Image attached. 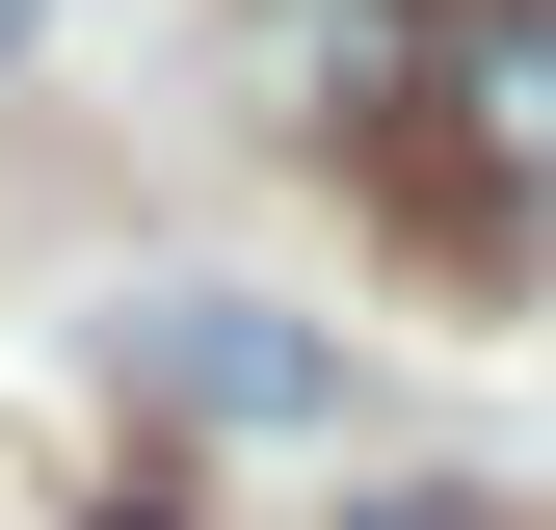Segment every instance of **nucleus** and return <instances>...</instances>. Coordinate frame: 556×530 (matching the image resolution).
Segmentation results:
<instances>
[{"instance_id": "obj_1", "label": "nucleus", "mask_w": 556, "mask_h": 530, "mask_svg": "<svg viewBox=\"0 0 556 530\" xmlns=\"http://www.w3.org/2000/svg\"><path fill=\"white\" fill-rule=\"evenodd\" d=\"M371 213L451 292H556V0H425V80L371 132Z\"/></svg>"}, {"instance_id": "obj_2", "label": "nucleus", "mask_w": 556, "mask_h": 530, "mask_svg": "<svg viewBox=\"0 0 556 530\" xmlns=\"http://www.w3.org/2000/svg\"><path fill=\"white\" fill-rule=\"evenodd\" d=\"M132 398L160 425H344V345L318 318H239V292H132Z\"/></svg>"}, {"instance_id": "obj_3", "label": "nucleus", "mask_w": 556, "mask_h": 530, "mask_svg": "<svg viewBox=\"0 0 556 530\" xmlns=\"http://www.w3.org/2000/svg\"><path fill=\"white\" fill-rule=\"evenodd\" d=\"M239 80L292 106V132H344V160H371L397 80H425V0H239Z\"/></svg>"}, {"instance_id": "obj_4", "label": "nucleus", "mask_w": 556, "mask_h": 530, "mask_svg": "<svg viewBox=\"0 0 556 530\" xmlns=\"http://www.w3.org/2000/svg\"><path fill=\"white\" fill-rule=\"evenodd\" d=\"M371 530H530V504H477V478H397V504H371Z\"/></svg>"}, {"instance_id": "obj_5", "label": "nucleus", "mask_w": 556, "mask_h": 530, "mask_svg": "<svg viewBox=\"0 0 556 530\" xmlns=\"http://www.w3.org/2000/svg\"><path fill=\"white\" fill-rule=\"evenodd\" d=\"M80 530H186V478H106V504H80Z\"/></svg>"}, {"instance_id": "obj_6", "label": "nucleus", "mask_w": 556, "mask_h": 530, "mask_svg": "<svg viewBox=\"0 0 556 530\" xmlns=\"http://www.w3.org/2000/svg\"><path fill=\"white\" fill-rule=\"evenodd\" d=\"M0 53H27V0H0Z\"/></svg>"}]
</instances>
